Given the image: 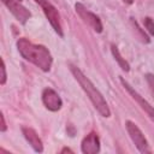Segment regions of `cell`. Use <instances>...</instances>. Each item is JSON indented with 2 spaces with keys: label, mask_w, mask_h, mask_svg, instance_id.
<instances>
[{
  "label": "cell",
  "mask_w": 154,
  "mask_h": 154,
  "mask_svg": "<svg viewBox=\"0 0 154 154\" xmlns=\"http://www.w3.org/2000/svg\"><path fill=\"white\" fill-rule=\"evenodd\" d=\"M144 28L147 29V31L154 36V20L150 17H146L144 18Z\"/></svg>",
  "instance_id": "12"
},
{
  "label": "cell",
  "mask_w": 154,
  "mask_h": 154,
  "mask_svg": "<svg viewBox=\"0 0 154 154\" xmlns=\"http://www.w3.org/2000/svg\"><path fill=\"white\" fill-rule=\"evenodd\" d=\"M81 150L84 154H97L100 152V138L96 132H89L81 143Z\"/></svg>",
  "instance_id": "9"
},
{
  "label": "cell",
  "mask_w": 154,
  "mask_h": 154,
  "mask_svg": "<svg viewBox=\"0 0 154 154\" xmlns=\"http://www.w3.org/2000/svg\"><path fill=\"white\" fill-rule=\"evenodd\" d=\"M6 79H7V73H6V65H5V61L4 59H1V81H0V84L4 85L6 83Z\"/></svg>",
  "instance_id": "15"
},
{
  "label": "cell",
  "mask_w": 154,
  "mask_h": 154,
  "mask_svg": "<svg viewBox=\"0 0 154 154\" xmlns=\"http://www.w3.org/2000/svg\"><path fill=\"white\" fill-rule=\"evenodd\" d=\"M17 49L19 54L26 60L37 66L43 72H48L53 64V58L47 47L31 42L25 37L17 40Z\"/></svg>",
  "instance_id": "1"
},
{
  "label": "cell",
  "mask_w": 154,
  "mask_h": 154,
  "mask_svg": "<svg viewBox=\"0 0 154 154\" xmlns=\"http://www.w3.org/2000/svg\"><path fill=\"white\" fill-rule=\"evenodd\" d=\"M111 52H112V55L114 57L116 61H117L118 65L120 66V69H122L123 71H125V72H129V71H130V65H129V63L125 60V58L122 57V54H120L118 47H117L114 43L111 45Z\"/></svg>",
  "instance_id": "11"
},
{
  "label": "cell",
  "mask_w": 154,
  "mask_h": 154,
  "mask_svg": "<svg viewBox=\"0 0 154 154\" xmlns=\"http://www.w3.org/2000/svg\"><path fill=\"white\" fill-rule=\"evenodd\" d=\"M60 153L63 154V153H73V152H72L70 148H66V147H65V148H63V149L60 150Z\"/></svg>",
  "instance_id": "17"
},
{
  "label": "cell",
  "mask_w": 154,
  "mask_h": 154,
  "mask_svg": "<svg viewBox=\"0 0 154 154\" xmlns=\"http://www.w3.org/2000/svg\"><path fill=\"white\" fill-rule=\"evenodd\" d=\"M22 134H23L24 138L28 141V143L31 146V148L36 153H42L43 152V143H42L40 136L37 135V132L32 128L22 126Z\"/></svg>",
  "instance_id": "10"
},
{
  "label": "cell",
  "mask_w": 154,
  "mask_h": 154,
  "mask_svg": "<svg viewBox=\"0 0 154 154\" xmlns=\"http://www.w3.org/2000/svg\"><path fill=\"white\" fill-rule=\"evenodd\" d=\"M0 118H1V128H0V130H1V132H5V131L7 130V125H6L5 117H4V114H2V113L0 114Z\"/></svg>",
  "instance_id": "16"
},
{
  "label": "cell",
  "mask_w": 154,
  "mask_h": 154,
  "mask_svg": "<svg viewBox=\"0 0 154 154\" xmlns=\"http://www.w3.org/2000/svg\"><path fill=\"white\" fill-rule=\"evenodd\" d=\"M42 102L48 111L57 112L63 106V100L59 94L52 88H45L42 91Z\"/></svg>",
  "instance_id": "8"
},
{
  "label": "cell",
  "mask_w": 154,
  "mask_h": 154,
  "mask_svg": "<svg viewBox=\"0 0 154 154\" xmlns=\"http://www.w3.org/2000/svg\"><path fill=\"white\" fill-rule=\"evenodd\" d=\"M120 83H122L123 87L126 89V91L132 96V99L140 105V107L147 113V116L150 118V120L154 123V107H153V106H152L144 97H142V96L138 94V91L135 90V89H134V88H132V87H131V85H130L123 77H120Z\"/></svg>",
  "instance_id": "7"
},
{
  "label": "cell",
  "mask_w": 154,
  "mask_h": 154,
  "mask_svg": "<svg viewBox=\"0 0 154 154\" xmlns=\"http://www.w3.org/2000/svg\"><path fill=\"white\" fill-rule=\"evenodd\" d=\"M1 1L20 24H25L31 18V12L26 7H24L20 4V1L18 0H1Z\"/></svg>",
  "instance_id": "6"
},
{
  "label": "cell",
  "mask_w": 154,
  "mask_h": 154,
  "mask_svg": "<svg viewBox=\"0 0 154 154\" xmlns=\"http://www.w3.org/2000/svg\"><path fill=\"white\" fill-rule=\"evenodd\" d=\"M35 1H36V4H38L41 10L43 11L46 18L48 19V22L52 25V28L54 29V31L60 37H63L64 31H63V26H61V22H60V14H59L58 10L48 0H35Z\"/></svg>",
  "instance_id": "4"
},
{
  "label": "cell",
  "mask_w": 154,
  "mask_h": 154,
  "mask_svg": "<svg viewBox=\"0 0 154 154\" xmlns=\"http://www.w3.org/2000/svg\"><path fill=\"white\" fill-rule=\"evenodd\" d=\"M131 22H132V24H134V26H135V29H136V30H137V31H138V32L141 34V37H142V41H143L144 43H149V42H150V38H149V37H148V36L146 35V32H143V31H142V29H141V28L138 26V24H137V22H135V20L132 19V18H131Z\"/></svg>",
  "instance_id": "13"
},
{
  "label": "cell",
  "mask_w": 154,
  "mask_h": 154,
  "mask_svg": "<svg viewBox=\"0 0 154 154\" xmlns=\"http://www.w3.org/2000/svg\"><path fill=\"white\" fill-rule=\"evenodd\" d=\"M144 77H146V81L148 83V87H149L152 94L154 95V75L153 73H146Z\"/></svg>",
  "instance_id": "14"
},
{
  "label": "cell",
  "mask_w": 154,
  "mask_h": 154,
  "mask_svg": "<svg viewBox=\"0 0 154 154\" xmlns=\"http://www.w3.org/2000/svg\"><path fill=\"white\" fill-rule=\"evenodd\" d=\"M69 67H70V71L71 73L73 75L75 79L78 82V84L81 85V88L83 89V91L87 94V96L89 97V100L91 101L93 106L95 107V109L105 118H108L111 116V111H109V107L105 100V97L102 96V94L99 91V89L93 84V82L83 73V71L73 65V64H69Z\"/></svg>",
  "instance_id": "2"
},
{
  "label": "cell",
  "mask_w": 154,
  "mask_h": 154,
  "mask_svg": "<svg viewBox=\"0 0 154 154\" xmlns=\"http://www.w3.org/2000/svg\"><path fill=\"white\" fill-rule=\"evenodd\" d=\"M122 1H123L124 4H126V5H131V4H132L135 0H122Z\"/></svg>",
  "instance_id": "18"
},
{
  "label": "cell",
  "mask_w": 154,
  "mask_h": 154,
  "mask_svg": "<svg viewBox=\"0 0 154 154\" xmlns=\"http://www.w3.org/2000/svg\"><path fill=\"white\" fill-rule=\"evenodd\" d=\"M18 1H22V0H18Z\"/></svg>",
  "instance_id": "19"
},
{
  "label": "cell",
  "mask_w": 154,
  "mask_h": 154,
  "mask_svg": "<svg viewBox=\"0 0 154 154\" xmlns=\"http://www.w3.org/2000/svg\"><path fill=\"white\" fill-rule=\"evenodd\" d=\"M75 10H76V12H77V14L81 17V19H83V22L84 23H87L88 25H90L93 29H94V31H96V32H102V30H103V25H102V23H101V19L95 14V13H93L91 11H89L83 4H81V2H76L75 4Z\"/></svg>",
  "instance_id": "5"
},
{
  "label": "cell",
  "mask_w": 154,
  "mask_h": 154,
  "mask_svg": "<svg viewBox=\"0 0 154 154\" xmlns=\"http://www.w3.org/2000/svg\"><path fill=\"white\" fill-rule=\"evenodd\" d=\"M125 128H126V131L131 138V141L134 142L135 147L137 148V150L140 153H143V154H148V153H152V149L148 144V141L147 138L144 137L143 132L141 131V129L131 120H126L125 122Z\"/></svg>",
  "instance_id": "3"
}]
</instances>
